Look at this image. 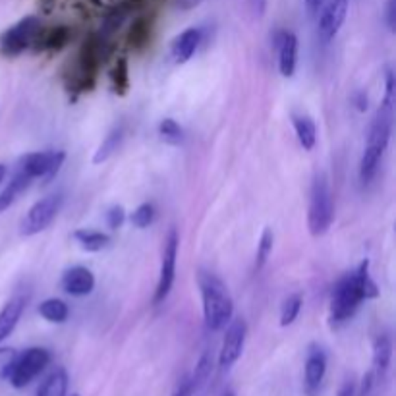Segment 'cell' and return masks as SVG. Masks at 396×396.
<instances>
[{"label":"cell","mask_w":396,"mask_h":396,"mask_svg":"<svg viewBox=\"0 0 396 396\" xmlns=\"http://www.w3.org/2000/svg\"><path fill=\"white\" fill-rule=\"evenodd\" d=\"M393 103L395 101H383L367 133V145L360 161V180L363 184H369L373 180V176L379 170L381 159L388 147L390 132H393Z\"/></svg>","instance_id":"6da1fadb"},{"label":"cell","mask_w":396,"mask_h":396,"mask_svg":"<svg viewBox=\"0 0 396 396\" xmlns=\"http://www.w3.org/2000/svg\"><path fill=\"white\" fill-rule=\"evenodd\" d=\"M199 288L203 300V317L207 329L221 330L232 321L234 315V302L228 288L221 279H217L211 272L199 274Z\"/></svg>","instance_id":"7a4b0ae2"},{"label":"cell","mask_w":396,"mask_h":396,"mask_svg":"<svg viewBox=\"0 0 396 396\" xmlns=\"http://www.w3.org/2000/svg\"><path fill=\"white\" fill-rule=\"evenodd\" d=\"M335 219V201L330 191L329 180L325 174H317L311 184L309 196V211H307V226L314 236H323L329 230Z\"/></svg>","instance_id":"3957f363"},{"label":"cell","mask_w":396,"mask_h":396,"mask_svg":"<svg viewBox=\"0 0 396 396\" xmlns=\"http://www.w3.org/2000/svg\"><path fill=\"white\" fill-rule=\"evenodd\" d=\"M363 292L360 282L355 279L354 272L344 274L337 286L332 290V300H330V321L344 323L358 311V307L362 304Z\"/></svg>","instance_id":"277c9868"},{"label":"cell","mask_w":396,"mask_h":396,"mask_svg":"<svg viewBox=\"0 0 396 396\" xmlns=\"http://www.w3.org/2000/svg\"><path fill=\"white\" fill-rule=\"evenodd\" d=\"M41 22L35 16H27L20 20L16 25H12L4 34L0 35V52L4 57H17L25 49L34 47L37 35L41 31Z\"/></svg>","instance_id":"5b68a950"},{"label":"cell","mask_w":396,"mask_h":396,"mask_svg":"<svg viewBox=\"0 0 396 396\" xmlns=\"http://www.w3.org/2000/svg\"><path fill=\"white\" fill-rule=\"evenodd\" d=\"M50 363V352L45 348H27L24 354L17 355L16 363L10 372V383L12 387L24 388L31 381L45 372V367Z\"/></svg>","instance_id":"8992f818"},{"label":"cell","mask_w":396,"mask_h":396,"mask_svg":"<svg viewBox=\"0 0 396 396\" xmlns=\"http://www.w3.org/2000/svg\"><path fill=\"white\" fill-rule=\"evenodd\" d=\"M60 207H62V198H60V196H47V198L39 199V201L25 213L24 219H22L20 234L25 236V238H29V236H35V234L45 230V228L57 219Z\"/></svg>","instance_id":"52a82bcc"},{"label":"cell","mask_w":396,"mask_h":396,"mask_svg":"<svg viewBox=\"0 0 396 396\" xmlns=\"http://www.w3.org/2000/svg\"><path fill=\"white\" fill-rule=\"evenodd\" d=\"M64 159H66L64 151H35V153H27L22 157L17 170H22L31 180L43 178V180L50 182L60 170Z\"/></svg>","instance_id":"ba28073f"},{"label":"cell","mask_w":396,"mask_h":396,"mask_svg":"<svg viewBox=\"0 0 396 396\" xmlns=\"http://www.w3.org/2000/svg\"><path fill=\"white\" fill-rule=\"evenodd\" d=\"M178 232L170 230L168 232V238L165 240V248H163V261H161V272H159V282L157 290H155V296H153V304L159 306L163 304L170 290H173L174 277H176V259H178Z\"/></svg>","instance_id":"9c48e42d"},{"label":"cell","mask_w":396,"mask_h":396,"mask_svg":"<svg viewBox=\"0 0 396 396\" xmlns=\"http://www.w3.org/2000/svg\"><path fill=\"white\" fill-rule=\"evenodd\" d=\"M246 335H248V327L244 319H234L226 329L224 335L223 346L219 352V365L226 369L234 363L238 362V358L244 352V344H246Z\"/></svg>","instance_id":"30bf717a"},{"label":"cell","mask_w":396,"mask_h":396,"mask_svg":"<svg viewBox=\"0 0 396 396\" xmlns=\"http://www.w3.org/2000/svg\"><path fill=\"white\" fill-rule=\"evenodd\" d=\"M348 14V0H325L319 12V35L325 43L339 35Z\"/></svg>","instance_id":"8fae6325"},{"label":"cell","mask_w":396,"mask_h":396,"mask_svg":"<svg viewBox=\"0 0 396 396\" xmlns=\"http://www.w3.org/2000/svg\"><path fill=\"white\" fill-rule=\"evenodd\" d=\"M274 50L279 54V70L284 78H292L296 72L298 64V39L296 35L286 29H281L274 34L272 39Z\"/></svg>","instance_id":"7c38bea8"},{"label":"cell","mask_w":396,"mask_h":396,"mask_svg":"<svg viewBox=\"0 0 396 396\" xmlns=\"http://www.w3.org/2000/svg\"><path fill=\"white\" fill-rule=\"evenodd\" d=\"M60 284H62V290L66 294L82 298L93 292V288H95V277H93V272L87 267L78 265V267H72V269H68L62 274V282Z\"/></svg>","instance_id":"4fadbf2b"},{"label":"cell","mask_w":396,"mask_h":396,"mask_svg":"<svg viewBox=\"0 0 396 396\" xmlns=\"http://www.w3.org/2000/svg\"><path fill=\"white\" fill-rule=\"evenodd\" d=\"M199 43H201V29L198 27H190L186 31H182L173 41L170 47V54H173L176 64H186L198 50Z\"/></svg>","instance_id":"5bb4252c"},{"label":"cell","mask_w":396,"mask_h":396,"mask_svg":"<svg viewBox=\"0 0 396 396\" xmlns=\"http://www.w3.org/2000/svg\"><path fill=\"white\" fill-rule=\"evenodd\" d=\"M327 373V355L321 348H311L306 362V388L307 395L314 396L321 387L323 377Z\"/></svg>","instance_id":"9a60e30c"},{"label":"cell","mask_w":396,"mask_h":396,"mask_svg":"<svg viewBox=\"0 0 396 396\" xmlns=\"http://www.w3.org/2000/svg\"><path fill=\"white\" fill-rule=\"evenodd\" d=\"M22 314H24V300L22 298L10 300L8 304L0 309V342L8 339L10 335L14 332Z\"/></svg>","instance_id":"2e32d148"},{"label":"cell","mask_w":396,"mask_h":396,"mask_svg":"<svg viewBox=\"0 0 396 396\" xmlns=\"http://www.w3.org/2000/svg\"><path fill=\"white\" fill-rule=\"evenodd\" d=\"M70 41V29L64 27V25H58V27H52L49 31H39L37 35V49L41 50H58L62 49L66 43ZM34 43V45H35Z\"/></svg>","instance_id":"e0dca14e"},{"label":"cell","mask_w":396,"mask_h":396,"mask_svg":"<svg viewBox=\"0 0 396 396\" xmlns=\"http://www.w3.org/2000/svg\"><path fill=\"white\" fill-rule=\"evenodd\" d=\"M74 240L80 244V248L83 251H89V254H95V251H101L108 246V234L99 230H87V228H82V230L74 232Z\"/></svg>","instance_id":"ac0fdd59"},{"label":"cell","mask_w":396,"mask_h":396,"mask_svg":"<svg viewBox=\"0 0 396 396\" xmlns=\"http://www.w3.org/2000/svg\"><path fill=\"white\" fill-rule=\"evenodd\" d=\"M292 124H294V130H296L300 145L306 151H311L315 147V141H317V128H315L314 120L309 116L300 115L292 118Z\"/></svg>","instance_id":"d6986e66"},{"label":"cell","mask_w":396,"mask_h":396,"mask_svg":"<svg viewBox=\"0 0 396 396\" xmlns=\"http://www.w3.org/2000/svg\"><path fill=\"white\" fill-rule=\"evenodd\" d=\"M390 358H393V342L387 335H381L375 339L373 344V367L379 375H385L390 365Z\"/></svg>","instance_id":"ffe728a7"},{"label":"cell","mask_w":396,"mask_h":396,"mask_svg":"<svg viewBox=\"0 0 396 396\" xmlns=\"http://www.w3.org/2000/svg\"><path fill=\"white\" fill-rule=\"evenodd\" d=\"M29 182H31V178L29 176H25L22 170H17L16 174H14V178L10 180V184L2 190V193H0V213L2 211H6L14 201L17 199V196L22 193V191H25V188L29 186Z\"/></svg>","instance_id":"44dd1931"},{"label":"cell","mask_w":396,"mask_h":396,"mask_svg":"<svg viewBox=\"0 0 396 396\" xmlns=\"http://www.w3.org/2000/svg\"><path fill=\"white\" fill-rule=\"evenodd\" d=\"M68 373L60 367L50 373L37 390V396H66Z\"/></svg>","instance_id":"7402d4cb"},{"label":"cell","mask_w":396,"mask_h":396,"mask_svg":"<svg viewBox=\"0 0 396 396\" xmlns=\"http://www.w3.org/2000/svg\"><path fill=\"white\" fill-rule=\"evenodd\" d=\"M39 315L49 323H64L70 315L66 302L58 300V298H49L39 306Z\"/></svg>","instance_id":"603a6c76"},{"label":"cell","mask_w":396,"mask_h":396,"mask_svg":"<svg viewBox=\"0 0 396 396\" xmlns=\"http://www.w3.org/2000/svg\"><path fill=\"white\" fill-rule=\"evenodd\" d=\"M122 138H124V130H122V128H115V130H112V132L108 133L107 138L103 140L99 149L95 151L93 163H95V165H101V163H105L107 159L112 157L116 151H118V147H120Z\"/></svg>","instance_id":"cb8c5ba5"},{"label":"cell","mask_w":396,"mask_h":396,"mask_svg":"<svg viewBox=\"0 0 396 396\" xmlns=\"http://www.w3.org/2000/svg\"><path fill=\"white\" fill-rule=\"evenodd\" d=\"M151 39V24H149L147 17H138L130 27V34H128V43L130 47L135 50L143 49Z\"/></svg>","instance_id":"d4e9b609"},{"label":"cell","mask_w":396,"mask_h":396,"mask_svg":"<svg viewBox=\"0 0 396 396\" xmlns=\"http://www.w3.org/2000/svg\"><path fill=\"white\" fill-rule=\"evenodd\" d=\"M110 82H112V89L118 95H126L130 89V70H128V60L126 58H118L115 68L110 72Z\"/></svg>","instance_id":"484cf974"},{"label":"cell","mask_w":396,"mask_h":396,"mask_svg":"<svg viewBox=\"0 0 396 396\" xmlns=\"http://www.w3.org/2000/svg\"><path fill=\"white\" fill-rule=\"evenodd\" d=\"M354 274L358 282H360V286H362L363 298H365V300L379 296L377 284H375V282L372 281V277H369V263H367V261H362V265L354 271Z\"/></svg>","instance_id":"4316f807"},{"label":"cell","mask_w":396,"mask_h":396,"mask_svg":"<svg viewBox=\"0 0 396 396\" xmlns=\"http://www.w3.org/2000/svg\"><path fill=\"white\" fill-rule=\"evenodd\" d=\"M272 244H274V234L271 228H265L261 234V240L257 244V254H256V271H261L267 263V259L271 256Z\"/></svg>","instance_id":"83f0119b"},{"label":"cell","mask_w":396,"mask_h":396,"mask_svg":"<svg viewBox=\"0 0 396 396\" xmlns=\"http://www.w3.org/2000/svg\"><path fill=\"white\" fill-rule=\"evenodd\" d=\"M159 135L166 141V143H173V145H178L182 143L184 140V130H182V126L173 120V118H165V120H161V124H159Z\"/></svg>","instance_id":"f1b7e54d"},{"label":"cell","mask_w":396,"mask_h":396,"mask_svg":"<svg viewBox=\"0 0 396 396\" xmlns=\"http://www.w3.org/2000/svg\"><path fill=\"white\" fill-rule=\"evenodd\" d=\"M300 309H302V296L300 294H292V296L286 298L281 309L282 327H288V325L296 321V317L300 315Z\"/></svg>","instance_id":"f546056e"},{"label":"cell","mask_w":396,"mask_h":396,"mask_svg":"<svg viewBox=\"0 0 396 396\" xmlns=\"http://www.w3.org/2000/svg\"><path fill=\"white\" fill-rule=\"evenodd\" d=\"M213 372V358L209 352L199 358L198 365H196V372H193V377H191V383H193V388H198L199 385H203L209 375Z\"/></svg>","instance_id":"4dcf8cb0"},{"label":"cell","mask_w":396,"mask_h":396,"mask_svg":"<svg viewBox=\"0 0 396 396\" xmlns=\"http://www.w3.org/2000/svg\"><path fill=\"white\" fill-rule=\"evenodd\" d=\"M155 221V207L151 203H143L132 213V224L138 228H147Z\"/></svg>","instance_id":"1f68e13d"},{"label":"cell","mask_w":396,"mask_h":396,"mask_svg":"<svg viewBox=\"0 0 396 396\" xmlns=\"http://www.w3.org/2000/svg\"><path fill=\"white\" fill-rule=\"evenodd\" d=\"M17 352L14 348H0V381L8 379L10 372L16 363Z\"/></svg>","instance_id":"d6a6232c"},{"label":"cell","mask_w":396,"mask_h":396,"mask_svg":"<svg viewBox=\"0 0 396 396\" xmlns=\"http://www.w3.org/2000/svg\"><path fill=\"white\" fill-rule=\"evenodd\" d=\"M126 221V211L122 205H115L108 209L107 213V224L110 230H118Z\"/></svg>","instance_id":"836d02e7"},{"label":"cell","mask_w":396,"mask_h":396,"mask_svg":"<svg viewBox=\"0 0 396 396\" xmlns=\"http://www.w3.org/2000/svg\"><path fill=\"white\" fill-rule=\"evenodd\" d=\"M193 383H191V379H186L182 381V385L178 387V390L174 393V396H193Z\"/></svg>","instance_id":"e575fe53"},{"label":"cell","mask_w":396,"mask_h":396,"mask_svg":"<svg viewBox=\"0 0 396 396\" xmlns=\"http://www.w3.org/2000/svg\"><path fill=\"white\" fill-rule=\"evenodd\" d=\"M199 4H201V0H174V6L178 10H184V12L198 8Z\"/></svg>","instance_id":"d590c367"},{"label":"cell","mask_w":396,"mask_h":396,"mask_svg":"<svg viewBox=\"0 0 396 396\" xmlns=\"http://www.w3.org/2000/svg\"><path fill=\"white\" fill-rule=\"evenodd\" d=\"M304 2H306V8L307 12H309V16H319L325 0H304Z\"/></svg>","instance_id":"8d00e7d4"},{"label":"cell","mask_w":396,"mask_h":396,"mask_svg":"<svg viewBox=\"0 0 396 396\" xmlns=\"http://www.w3.org/2000/svg\"><path fill=\"white\" fill-rule=\"evenodd\" d=\"M249 4H251V8L257 16H263L265 10H267V0H249Z\"/></svg>","instance_id":"74e56055"},{"label":"cell","mask_w":396,"mask_h":396,"mask_svg":"<svg viewBox=\"0 0 396 396\" xmlns=\"http://www.w3.org/2000/svg\"><path fill=\"white\" fill-rule=\"evenodd\" d=\"M387 24L390 29H395V0H388L387 4Z\"/></svg>","instance_id":"f35d334b"},{"label":"cell","mask_w":396,"mask_h":396,"mask_svg":"<svg viewBox=\"0 0 396 396\" xmlns=\"http://www.w3.org/2000/svg\"><path fill=\"white\" fill-rule=\"evenodd\" d=\"M354 103H355V107H358V110H365L367 108V97H365V93H355V97H354Z\"/></svg>","instance_id":"ab89813d"},{"label":"cell","mask_w":396,"mask_h":396,"mask_svg":"<svg viewBox=\"0 0 396 396\" xmlns=\"http://www.w3.org/2000/svg\"><path fill=\"white\" fill-rule=\"evenodd\" d=\"M339 396H354V385L352 383H344V387L340 388Z\"/></svg>","instance_id":"60d3db41"},{"label":"cell","mask_w":396,"mask_h":396,"mask_svg":"<svg viewBox=\"0 0 396 396\" xmlns=\"http://www.w3.org/2000/svg\"><path fill=\"white\" fill-rule=\"evenodd\" d=\"M6 173H8V170H6V165H2V163H0V184H2L4 178H6Z\"/></svg>","instance_id":"b9f144b4"},{"label":"cell","mask_w":396,"mask_h":396,"mask_svg":"<svg viewBox=\"0 0 396 396\" xmlns=\"http://www.w3.org/2000/svg\"><path fill=\"white\" fill-rule=\"evenodd\" d=\"M223 396H236L232 390H226V393H223Z\"/></svg>","instance_id":"7bdbcfd3"},{"label":"cell","mask_w":396,"mask_h":396,"mask_svg":"<svg viewBox=\"0 0 396 396\" xmlns=\"http://www.w3.org/2000/svg\"><path fill=\"white\" fill-rule=\"evenodd\" d=\"M74 396H80V395H74Z\"/></svg>","instance_id":"ee69618b"}]
</instances>
